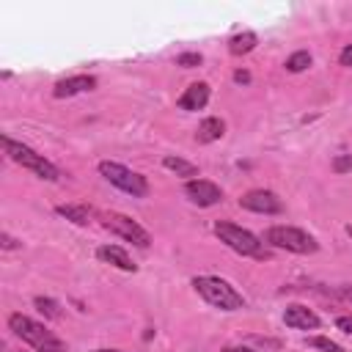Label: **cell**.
I'll use <instances>...</instances> for the list:
<instances>
[{
    "label": "cell",
    "mask_w": 352,
    "mask_h": 352,
    "mask_svg": "<svg viewBox=\"0 0 352 352\" xmlns=\"http://www.w3.org/2000/svg\"><path fill=\"white\" fill-rule=\"evenodd\" d=\"M8 330L16 338H22L25 344H30L36 352H66V344L52 330H47L41 322H36L25 314H11L8 316Z\"/></svg>",
    "instance_id": "6da1fadb"
},
{
    "label": "cell",
    "mask_w": 352,
    "mask_h": 352,
    "mask_svg": "<svg viewBox=\"0 0 352 352\" xmlns=\"http://www.w3.org/2000/svg\"><path fill=\"white\" fill-rule=\"evenodd\" d=\"M192 289L209 305H214L220 311H239V308H245V297L228 280H223L217 275H198V278H192Z\"/></svg>",
    "instance_id": "7a4b0ae2"
},
{
    "label": "cell",
    "mask_w": 352,
    "mask_h": 352,
    "mask_svg": "<svg viewBox=\"0 0 352 352\" xmlns=\"http://www.w3.org/2000/svg\"><path fill=\"white\" fill-rule=\"evenodd\" d=\"M0 143H3V151L8 154V160H14L16 165L33 170L38 179H44V182H58V179H60V170H58L50 160H44V154L33 151L30 146H25V143H19V140H11L8 135H3Z\"/></svg>",
    "instance_id": "3957f363"
},
{
    "label": "cell",
    "mask_w": 352,
    "mask_h": 352,
    "mask_svg": "<svg viewBox=\"0 0 352 352\" xmlns=\"http://www.w3.org/2000/svg\"><path fill=\"white\" fill-rule=\"evenodd\" d=\"M214 234H217V239H220L223 245H228V248H231L234 253H239V256L267 258L264 242H261L253 231H248V228H242V226H236V223H231V220H217V223H214Z\"/></svg>",
    "instance_id": "277c9868"
},
{
    "label": "cell",
    "mask_w": 352,
    "mask_h": 352,
    "mask_svg": "<svg viewBox=\"0 0 352 352\" xmlns=\"http://www.w3.org/2000/svg\"><path fill=\"white\" fill-rule=\"evenodd\" d=\"M264 239L272 248H280V250H289V253H300V256H308V253L319 250V242L308 231L294 228V226H272V228H267Z\"/></svg>",
    "instance_id": "5b68a950"
},
{
    "label": "cell",
    "mask_w": 352,
    "mask_h": 352,
    "mask_svg": "<svg viewBox=\"0 0 352 352\" xmlns=\"http://www.w3.org/2000/svg\"><path fill=\"white\" fill-rule=\"evenodd\" d=\"M99 173H102L113 187H118L121 192H126V195H132V198H146V195H148V182H146V176L129 170V168L121 165V162L102 160V162H99Z\"/></svg>",
    "instance_id": "8992f818"
},
{
    "label": "cell",
    "mask_w": 352,
    "mask_h": 352,
    "mask_svg": "<svg viewBox=\"0 0 352 352\" xmlns=\"http://www.w3.org/2000/svg\"><path fill=\"white\" fill-rule=\"evenodd\" d=\"M102 226H104V228H110L113 234H118L121 239H126V242L138 245V248H148V245H151L148 231H146L140 223H135L132 217H126V214L110 212V214H104V217H102Z\"/></svg>",
    "instance_id": "52a82bcc"
},
{
    "label": "cell",
    "mask_w": 352,
    "mask_h": 352,
    "mask_svg": "<svg viewBox=\"0 0 352 352\" xmlns=\"http://www.w3.org/2000/svg\"><path fill=\"white\" fill-rule=\"evenodd\" d=\"M239 206L256 214H280L283 212V201L272 192V190H250L239 198Z\"/></svg>",
    "instance_id": "ba28073f"
},
{
    "label": "cell",
    "mask_w": 352,
    "mask_h": 352,
    "mask_svg": "<svg viewBox=\"0 0 352 352\" xmlns=\"http://www.w3.org/2000/svg\"><path fill=\"white\" fill-rule=\"evenodd\" d=\"M184 195H187L195 206H214V204H220L223 190H220L214 182H209V179H190V182L184 184Z\"/></svg>",
    "instance_id": "9c48e42d"
},
{
    "label": "cell",
    "mask_w": 352,
    "mask_h": 352,
    "mask_svg": "<svg viewBox=\"0 0 352 352\" xmlns=\"http://www.w3.org/2000/svg\"><path fill=\"white\" fill-rule=\"evenodd\" d=\"M94 88H96V77H91V74H74V77L58 80L52 85V96L55 99H69V96H77V94H85V91H94Z\"/></svg>",
    "instance_id": "30bf717a"
},
{
    "label": "cell",
    "mask_w": 352,
    "mask_h": 352,
    "mask_svg": "<svg viewBox=\"0 0 352 352\" xmlns=\"http://www.w3.org/2000/svg\"><path fill=\"white\" fill-rule=\"evenodd\" d=\"M283 322H286V327H294V330H316L319 327V316L300 302H294L283 311Z\"/></svg>",
    "instance_id": "8fae6325"
},
{
    "label": "cell",
    "mask_w": 352,
    "mask_h": 352,
    "mask_svg": "<svg viewBox=\"0 0 352 352\" xmlns=\"http://www.w3.org/2000/svg\"><path fill=\"white\" fill-rule=\"evenodd\" d=\"M96 258L104 261V264H113V267H118V270H124V272H135V270H138V264L129 258V253H126L124 248H118V245H102V248L96 250Z\"/></svg>",
    "instance_id": "7c38bea8"
},
{
    "label": "cell",
    "mask_w": 352,
    "mask_h": 352,
    "mask_svg": "<svg viewBox=\"0 0 352 352\" xmlns=\"http://www.w3.org/2000/svg\"><path fill=\"white\" fill-rule=\"evenodd\" d=\"M206 102H209V85L206 82H192L182 96H179V110H187V113H192V110H201V107H206Z\"/></svg>",
    "instance_id": "4fadbf2b"
},
{
    "label": "cell",
    "mask_w": 352,
    "mask_h": 352,
    "mask_svg": "<svg viewBox=\"0 0 352 352\" xmlns=\"http://www.w3.org/2000/svg\"><path fill=\"white\" fill-rule=\"evenodd\" d=\"M223 132H226V121L217 118V116H209V118H204V121L198 124L195 140H198V143H214V140L223 138Z\"/></svg>",
    "instance_id": "5bb4252c"
},
{
    "label": "cell",
    "mask_w": 352,
    "mask_h": 352,
    "mask_svg": "<svg viewBox=\"0 0 352 352\" xmlns=\"http://www.w3.org/2000/svg\"><path fill=\"white\" fill-rule=\"evenodd\" d=\"M256 44H258V36L253 30H245V33H236L228 38V52L231 55H248L256 50Z\"/></svg>",
    "instance_id": "9a60e30c"
},
{
    "label": "cell",
    "mask_w": 352,
    "mask_h": 352,
    "mask_svg": "<svg viewBox=\"0 0 352 352\" xmlns=\"http://www.w3.org/2000/svg\"><path fill=\"white\" fill-rule=\"evenodd\" d=\"M55 212H58L60 217L77 223V226H85V223L91 220V209L82 206V204H60V206H55Z\"/></svg>",
    "instance_id": "2e32d148"
},
{
    "label": "cell",
    "mask_w": 352,
    "mask_h": 352,
    "mask_svg": "<svg viewBox=\"0 0 352 352\" xmlns=\"http://www.w3.org/2000/svg\"><path fill=\"white\" fill-rule=\"evenodd\" d=\"M162 165L168 168V170H173L176 176H198V168L192 165V162H187V160H182V157H165L162 160Z\"/></svg>",
    "instance_id": "e0dca14e"
},
{
    "label": "cell",
    "mask_w": 352,
    "mask_h": 352,
    "mask_svg": "<svg viewBox=\"0 0 352 352\" xmlns=\"http://www.w3.org/2000/svg\"><path fill=\"white\" fill-rule=\"evenodd\" d=\"M311 52L308 50H297V52H292L289 58H286V72H292V74H297V72H305L308 66H311Z\"/></svg>",
    "instance_id": "ac0fdd59"
},
{
    "label": "cell",
    "mask_w": 352,
    "mask_h": 352,
    "mask_svg": "<svg viewBox=\"0 0 352 352\" xmlns=\"http://www.w3.org/2000/svg\"><path fill=\"white\" fill-rule=\"evenodd\" d=\"M305 344L319 349V352H346L341 344H336L333 338H324V336H311V338H305Z\"/></svg>",
    "instance_id": "d6986e66"
},
{
    "label": "cell",
    "mask_w": 352,
    "mask_h": 352,
    "mask_svg": "<svg viewBox=\"0 0 352 352\" xmlns=\"http://www.w3.org/2000/svg\"><path fill=\"white\" fill-rule=\"evenodd\" d=\"M33 302H36V308H38L44 316H50V319H58V316H60V305H58L55 300H50V297H36Z\"/></svg>",
    "instance_id": "ffe728a7"
},
{
    "label": "cell",
    "mask_w": 352,
    "mask_h": 352,
    "mask_svg": "<svg viewBox=\"0 0 352 352\" xmlns=\"http://www.w3.org/2000/svg\"><path fill=\"white\" fill-rule=\"evenodd\" d=\"M201 63H204L201 52H182V55L176 58V66H184V69H195V66H201Z\"/></svg>",
    "instance_id": "44dd1931"
},
{
    "label": "cell",
    "mask_w": 352,
    "mask_h": 352,
    "mask_svg": "<svg viewBox=\"0 0 352 352\" xmlns=\"http://www.w3.org/2000/svg\"><path fill=\"white\" fill-rule=\"evenodd\" d=\"M333 170H336V173H346V170H352V154H341V157H336V160H333Z\"/></svg>",
    "instance_id": "7402d4cb"
},
{
    "label": "cell",
    "mask_w": 352,
    "mask_h": 352,
    "mask_svg": "<svg viewBox=\"0 0 352 352\" xmlns=\"http://www.w3.org/2000/svg\"><path fill=\"white\" fill-rule=\"evenodd\" d=\"M0 245H3V250H14V248H19V242H16L8 231H3V234H0Z\"/></svg>",
    "instance_id": "603a6c76"
},
{
    "label": "cell",
    "mask_w": 352,
    "mask_h": 352,
    "mask_svg": "<svg viewBox=\"0 0 352 352\" xmlns=\"http://www.w3.org/2000/svg\"><path fill=\"white\" fill-rule=\"evenodd\" d=\"M338 63H341V66H349V69H352V44H346V47L341 50V55H338Z\"/></svg>",
    "instance_id": "cb8c5ba5"
},
{
    "label": "cell",
    "mask_w": 352,
    "mask_h": 352,
    "mask_svg": "<svg viewBox=\"0 0 352 352\" xmlns=\"http://www.w3.org/2000/svg\"><path fill=\"white\" fill-rule=\"evenodd\" d=\"M336 327L344 330V333H352V314H349V316H338V319H336Z\"/></svg>",
    "instance_id": "d4e9b609"
},
{
    "label": "cell",
    "mask_w": 352,
    "mask_h": 352,
    "mask_svg": "<svg viewBox=\"0 0 352 352\" xmlns=\"http://www.w3.org/2000/svg\"><path fill=\"white\" fill-rule=\"evenodd\" d=\"M234 82H239V85H248V82H250V72H245V69H236V72H234Z\"/></svg>",
    "instance_id": "484cf974"
},
{
    "label": "cell",
    "mask_w": 352,
    "mask_h": 352,
    "mask_svg": "<svg viewBox=\"0 0 352 352\" xmlns=\"http://www.w3.org/2000/svg\"><path fill=\"white\" fill-rule=\"evenodd\" d=\"M336 294H338L341 300H346V302H352V286H338V289H336Z\"/></svg>",
    "instance_id": "4316f807"
},
{
    "label": "cell",
    "mask_w": 352,
    "mask_h": 352,
    "mask_svg": "<svg viewBox=\"0 0 352 352\" xmlns=\"http://www.w3.org/2000/svg\"><path fill=\"white\" fill-rule=\"evenodd\" d=\"M223 352H261V349H253V346H242V344H231V346H223Z\"/></svg>",
    "instance_id": "83f0119b"
},
{
    "label": "cell",
    "mask_w": 352,
    "mask_h": 352,
    "mask_svg": "<svg viewBox=\"0 0 352 352\" xmlns=\"http://www.w3.org/2000/svg\"><path fill=\"white\" fill-rule=\"evenodd\" d=\"M94 352H121V349H94Z\"/></svg>",
    "instance_id": "f1b7e54d"
},
{
    "label": "cell",
    "mask_w": 352,
    "mask_h": 352,
    "mask_svg": "<svg viewBox=\"0 0 352 352\" xmlns=\"http://www.w3.org/2000/svg\"><path fill=\"white\" fill-rule=\"evenodd\" d=\"M346 234H349V236H352V223H349V226H346Z\"/></svg>",
    "instance_id": "f546056e"
}]
</instances>
